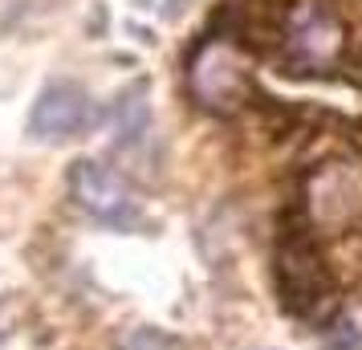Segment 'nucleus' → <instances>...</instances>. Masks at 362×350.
<instances>
[{"label":"nucleus","instance_id":"nucleus-1","mask_svg":"<svg viewBox=\"0 0 362 350\" xmlns=\"http://www.w3.org/2000/svg\"><path fill=\"white\" fill-rule=\"evenodd\" d=\"M273 289L281 310L297 322H326V314L334 310V273L301 200L281 212L277 249H273Z\"/></svg>","mask_w":362,"mask_h":350},{"label":"nucleus","instance_id":"nucleus-2","mask_svg":"<svg viewBox=\"0 0 362 350\" xmlns=\"http://www.w3.org/2000/svg\"><path fill=\"white\" fill-rule=\"evenodd\" d=\"M187 82L196 102L208 115H236L240 106L252 102V74L245 66V53L224 37H212L196 49L192 66H187Z\"/></svg>","mask_w":362,"mask_h":350},{"label":"nucleus","instance_id":"nucleus-3","mask_svg":"<svg viewBox=\"0 0 362 350\" xmlns=\"http://www.w3.org/2000/svg\"><path fill=\"white\" fill-rule=\"evenodd\" d=\"M69 196L78 200L82 212H90L102 224L131 228L139 220V204H134L127 180L118 171H110V167L94 163V159H78L69 167Z\"/></svg>","mask_w":362,"mask_h":350},{"label":"nucleus","instance_id":"nucleus-4","mask_svg":"<svg viewBox=\"0 0 362 350\" xmlns=\"http://www.w3.org/2000/svg\"><path fill=\"white\" fill-rule=\"evenodd\" d=\"M301 208L310 216L313 228H342L350 220L362 216V180L350 163H326L317 167L305 192H301Z\"/></svg>","mask_w":362,"mask_h":350},{"label":"nucleus","instance_id":"nucleus-5","mask_svg":"<svg viewBox=\"0 0 362 350\" xmlns=\"http://www.w3.org/2000/svg\"><path fill=\"white\" fill-rule=\"evenodd\" d=\"M289 57L281 62L289 78H310V69L317 66H329L346 53V29H342V17L329 8V4H310L305 17L289 33Z\"/></svg>","mask_w":362,"mask_h":350},{"label":"nucleus","instance_id":"nucleus-6","mask_svg":"<svg viewBox=\"0 0 362 350\" xmlns=\"http://www.w3.org/2000/svg\"><path fill=\"white\" fill-rule=\"evenodd\" d=\"M94 122V102L78 82H49L29 110V134L41 143L78 139Z\"/></svg>","mask_w":362,"mask_h":350},{"label":"nucleus","instance_id":"nucleus-7","mask_svg":"<svg viewBox=\"0 0 362 350\" xmlns=\"http://www.w3.org/2000/svg\"><path fill=\"white\" fill-rule=\"evenodd\" d=\"M118 350H180V342L175 338H167L163 330H151V326H143V330H131L122 342H118Z\"/></svg>","mask_w":362,"mask_h":350},{"label":"nucleus","instance_id":"nucleus-8","mask_svg":"<svg viewBox=\"0 0 362 350\" xmlns=\"http://www.w3.org/2000/svg\"><path fill=\"white\" fill-rule=\"evenodd\" d=\"M8 334H13V310H8V305L0 301V342H4Z\"/></svg>","mask_w":362,"mask_h":350}]
</instances>
